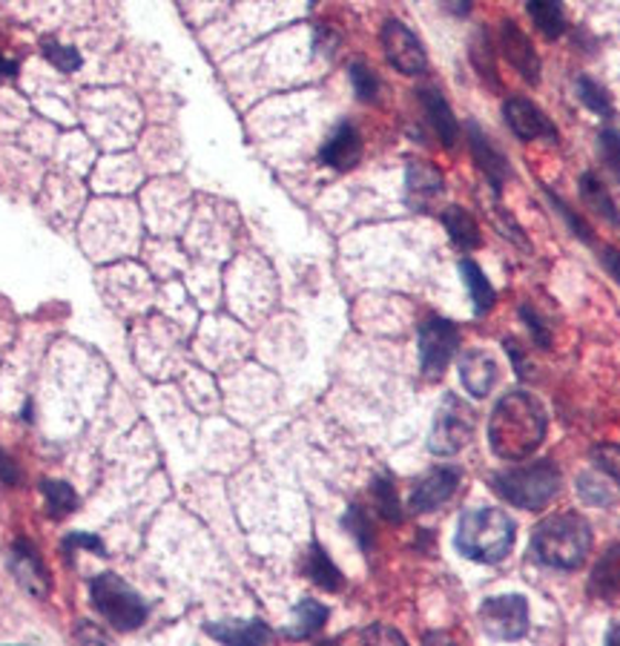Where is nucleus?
I'll return each instance as SVG.
<instances>
[{
    "label": "nucleus",
    "mask_w": 620,
    "mask_h": 646,
    "mask_svg": "<svg viewBox=\"0 0 620 646\" xmlns=\"http://www.w3.org/2000/svg\"><path fill=\"white\" fill-rule=\"evenodd\" d=\"M580 195H584L586 208L595 210L600 219H607V222L614 224V227H620L618 204H614L609 190L603 187V181H600L595 172H584V176H580Z\"/></svg>",
    "instance_id": "nucleus-25"
},
{
    "label": "nucleus",
    "mask_w": 620,
    "mask_h": 646,
    "mask_svg": "<svg viewBox=\"0 0 620 646\" xmlns=\"http://www.w3.org/2000/svg\"><path fill=\"white\" fill-rule=\"evenodd\" d=\"M592 459L600 472L607 474V477H612V480L620 486V445H614V443L598 445V448L592 452Z\"/></svg>",
    "instance_id": "nucleus-37"
},
{
    "label": "nucleus",
    "mask_w": 620,
    "mask_h": 646,
    "mask_svg": "<svg viewBox=\"0 0 620 646\" xmlns=\"http://www.w3.org/2000/svg\"><path fill=\"white\" fill-rule=\"evenodd\" d=\"M521 316H523V322H526L528 333H532V339H535L537 348H543V351H549V348H551V333H549V325L543 322V316L537 314V310L532 308V305H523Z\"/></svg>",
    "instance_id": "nucleus-38"
},
{
    "label": "nucleus",
    "mask_w": 620,
    "mask_h": 646,
    "mask_svg": "<svg viewBox=\"0 0 620 646\" xmlns=\"http://www.w3.org/2000/svg\"><path fill=\"white\" fill-rule=\"evenodd\" d=\"M503 115H506V124L514 136L521 141H535V138H549V141H557L560 133H557L555 124L549 121V115L537 107L535 100L523 98V95H512L503 104Z\"/></svg>",
    "instance_id": "nucleus-11"
},
{
    "label": "nucleus",
    "mask_w": 620,
    "mask_h": 646,
    "mask_svg": "<svg viewBox=\"0 0 620 646\" xmlns=\"http://www.w3.org/2000/svg\"><path fill=\"white\" fill-rule=\"evenodd\" d=\"M526 12L543 38L557 41L566 32L564 0H526Z\"/></svg>",
    "instance_id": "nucleus-24"
},
{
    "label": "nucleus",
    "mask_w": 620,
    "mask_h": 646,
    "mask_svg": "<svg viewBox=\"0 0 620 646\" xmlns=\"http://www.w3.org/2000/svg\"><path fill=\"white\" fill-rule=\"evenodd\" d=\"M592 552V526L578 511H560L535 526L532 554L537 563L560 572H575Z\"/></svg>",
    "instance_id": "nucleus-2"
},
{
    "label": "nucleus",
    "mask_w": 620,
    "mask_h": 646,
    "mask_svg": "<svg viewBox=\"0 0 620 646\" xmlns=\"http://www.w3.org/2000/svg\"><path fill=\"white\" fill-rule=\"evenodd\" d=\"M204 632L210 638L233 646H259L273 638L271 626L259 617H253V621H216V624H207Z\"/></svg>",
    "instance_id": "nucleus-19"
},
{
    "label": "nucleus",
    "mask_w": 620,
    "mask_h": 646,
    "mask_svg": "<svg viewBox=\"0 0 620 646\" xmlns=\"http://www.w3.org/2000/svg\"><path fill=\"white\" fill-rule=\"evenodd\" d=\"M465 129H469V147H471V158H474V165L480 167V172L485 176V181L492 184L494 195H500L503 193V187H506L508 176H512L508 158L497 150V144L485 136L477 121H469L465 124Z\"/></svg>",
    "instance_id": "nucleus-13"
},
{
    "label": "nucleus",
    "mask_w": 620,
    "mask_h": 646,
    "mask_svg": "<svg viewBox=\"0 0 620 646\" xmlns=\"http://www.w3.org/2000/svg\"><path fill=\"white\" fill-rule=\"evenodd\" d=\"M75 549H90V552H95L98 558L107 554L104 540H101L98 534H84V531H70L64 538V543H61V552L66 554V560H72V552H75Z\"/></svg>",
    "instance_id": "nucleus-36"
},
{
    "label": "nucleus",
    "mask_w": 620,
    "mask_h": 646,
    "mask_svg": "<svg viewBox=\"0 0 620 646\" xmlns=\"http://www.w3.org/2000/svg\"><path fill=\"white\" fill-rule=\"evenodd\" d=\"M460 468L454 466H437L422 477L411 491V500H408V509L413 515H428V511H437L440 506L454 497L456 486H460Z\"/></svg>",
    "instance_id": "nucleus-12"
},
{
    "label": "nucleus",
    "mask_w": 620,
    "mask_h": 646,
    "mask_svg": "<svg viewBox=\"0 0 620 646\" xmlns=\"http://www.w3.org/2000/svg\"><path fill=\"white\" fill-rule=\"evenodd\" d=\"M14 72H18V64H14V61H7V57H0V75H14Z\"/></svg>",
    "instance_id": "nucleus-47"
},
{
    "label": "nucleus",
    "mask_w": 620,
    "mask_h": 646,
    "mask_svg": "<svg viewBox=\"0 0 620 646\" xmlns=\"http://www.w3.org/2000/svg\"><path fill=\"white\" fill-rule=\"evenodd\" d=\"M477 617L488 638L521 640L528 632V601L523 595L485 597Z\"/></svg>",
    "instance_id": "nucleus-8"
},
{
    "label": "nucleus",
    "mask_w": 620,
    "mask_h": 646,
    "mask_svg": "<svg viewBox=\"0 0 620 646\" xmlns=\"http://www.w3.org/2000/svg\"><path fill=\"white\" fill-rule=\"evenodd\" d=\"M90 597H93L95 612L118 632L138 629L147 621V615H150L147 601L115 572H104L98 578H93Z\"/></svg>",
    "instance_id": "nucleus-5"
},
{
    "label": "nucleus",
    "mask_w": 620,
    "mask_h": 646,
    "mask_svg": "<svg viewBox=\"0 0 620 646\" xmlns=\"http://www.w3.org/2000/svg\"><path fill=\"white\" fill-rule=\"evenodd\" d=\"M371 497L382 520H388V523H402V502L400 495H397V486H393L391 474L382 472L374 477Z\"/></svg>",
    "instance_id": "nucleus-28"
},
{
    "label": "nucleus",
    "mask_w": 620,
    "mask_h": 646,
    "mask_svg": "<svg viewBox=\"0 0 620 646\" xmlns=\"http://www.w3.org/2000/svg\"><path fill=\"white\" fill-rule=\"evenodd\" d=\"M359 158H362V136H359L357 127L350 121L339 124L319 150L322 165L339 172L354 170L359 165Z\"/></svg>",
    "instance_id": "nucleus-16"
},
{
    "label": "nucleus",
    "mask_w": 620,
    "mask_h": 646,
    "mask_svg": "<svg viewBox=\"0 0 620 646\" xmlns=\"http://www.w3.org/2000/svg\"><path fill=\"white\" fill-rule=\"evenodd\" d=\"M549 201L557 208V213L564 215L566 222H569V227H571V233H575V236H580L584 242H592V230H589V224H586L584 219H580V215L571 213L569 204H564V201L557 199V195H551V193H549Z\"/></svg>",
    "instance_id": "nucleus-39"
},
{
    "label": "nucleus",
    "mask_w": 620,
    "mask_h": 646,
    "mask_svg": "<svg viewBox=\"0 0 620 646\" xmlns=\"http://www.w3.org/2000/svg\"><path fill=\"white\" fill-rule=\"evenodd\" d=\"M9 569H12L14 581H18V586H21L23 592H27V595H32V597H38V601H43V597H46L52 592L50 569H46V563L41 560L38 549L32 543H29L27 538H18L12 543V554H9Z\"/></svg>",
    "instance_id": "nucleus-10"
},
{
    "label": "nucleus",
    "mask_w": 620,
    "mask_h": 646,
    "mask_svg": "<svg viewBox=\"0 0 620 646\" xmlns=\"http://www.w3.org/2000/svg\"><path fill=\"white\" fill-rule=\"evenodd\" d=\"M445 193V179L428 161H408L406 167V201L417 213H428Z\"/></svg>",
    "instance_id": "nucleus-15"
},
{
    "label": "nucleus",
    "mask_w": 620,
    "mask_h": 646,
    "mask_svg": "<svg viewBox=\"0 0 620 646\" xmlns=\"http://www.w3.org/2000/svg\"><path fill=\"white\" fill-rule=\"evenodd\" d=\"M460 276H463L465 287H469V296H471V305H474V314L483 316L488 314V310L497 305V290H494V285L488 282V276L483 273V267L474 262V258L463 256L460 258Z\"/></svg>",
    "instance_id": "nucleus-22"
},
{
    "label": "nucleus",
    "mask_w": 620,
    "mask_h": 646,
    "mask_svg": "<svg viewBox=\"0 0 620 646\" xmlns=\"http://www.w3.org/2000/svg\"><path fill=\"white\" fill-rule=\"evenodd\" d=\"M497 227L503 230V236H506V239H512L514 244H521L523 251H528V242H526V236H523L521 224L514 222V219H512V213H508V210L497 208Z\"/></svg>",
    "instance_id": "nucleus-40"
},
{
    "label": "nucleus",
    "mask_w": 620,
    "mask_h": 646,
    "mask_svg": "<svg viewBox=\"0 0 620 646\" xmlns=\"http://www.w3.org/2000/svg\"><path fill=\"white\" fill-rule=\"evenodd\" d=\"M560 468L551 459H537L526 466H512L492 474V488L508 506L523 511L546 509L560 495Z\"/></svg>",
    "instance_id": "nucleus-4"
},
{
    "label": "nucleus",
    "mask_w": 620,
    "mask_h": 646,
    "mask_svg": "<svg viewBox=\"0 0 620 646\" xmlns=\"http://www.w3.org/2000/svg\"><path fill=\"white\" fill-rule=\"evenodd\" d=\"M578 98L584 100L586 107L592 109L595 115H600V118H612V115H614V107H612V98H609V93L598 84V81L589 78V75H580V78H578Z\"/></svg>",
    "instance_id": "nucleus-30"
},
{
    "label": "nucleus",
    "mask_w": 620,
    "mask_h": 646,
    "mask_svg": "<svg viewBox=\"0 0 620 646\" xmlns=\"http://www.w3.org/2000/svg\"><path fill=\"white\" fill-rule=\"evenodd\" d=\"M503 348H506V351H508V357L514 359V368H517V373H521V377H526V373L532 371V368H528V366H526V359H523L521 345L514 342V339H506V342H503Z\"/></svg>",
    "instance_id": "nucleus-42"
},
{
    "label": "nucleus",
    "mask_w": 620,
    "mask_h": 646,
    "mask_svg": "<svg viewBox=\"0 0 620 646\" xmlns=\"http://www.w3.org/2000/svg\"><path fill=\"white\" fill-rule=\"evenodd\" d=\"M348 75H350V86H354V93H357L359 100H365V104H374V100L379 98L377 72L365 64V61H354L348 70Z\"/></svg>",
    "instance_id": "nucleus-32"
},
{
    "label": "nucleus",
    "mask_w": 620,
    "mask_h": 646,
    "mask_svg": "<svg viewBox=\"0 0 620 646\" xmlns=\"http://www.w3.org/2000/svg\"><path fill=\"white\" fill-rule=\"evenodd\" d=\"M379 41H382L388 64L400 72V75H422V72L428 70L425 46H422L420 38L413 35L411 29L402 21H397V18H388V21L382 23Z\"/></svg>",
    "instance_id": "nucleus-9"
},
{
    "label": "nucleus",
    "mask_w": 620,
    "mask_h": 646,
    "mask_svg": "<svg viewBox=\"0 0 620 646\" xmlns=\"http://www.w3.org/2000/svg\"><path fill=\"white\" fill-rule=\"evenodd\" d=\"M603 265H607V271L612 273L614 282L620 285V251H614V247H607V251H603Z\"/></svg>",
    "instance_id": "nucleus-45"
},
{
    "label": "nucleus",
    "mask_w": 620,
    "mask_h": 646,
    "mask_svg": "<svg viewBox=\"0 0 620 646\" xmlns=\"http://www.w3.org/2000/svg\"><path fill=\"white\" fill-rule=\"evenodd\" d=\"M469 55H471V64H474V70H477L480 78L497 89L500 78H497V61H494V38L488 35L485 29H477V35L471 38Z\"/></svg>",
    "instance_id": "nucleus-27"
},
{
    "label": "nucleus",
    "mask_w": 620,
    "mask_h": 646,
    "mask_svg": "<svg viewBox=\"0 0 620 646\" xmlns=\"http://www.w3.org/2000/svg\"><path fill=\"white\" fill-rule=\"evenodd\" d=\"M43 55L55 66L57 72H78L81 70V52L72 50V46H64V43H43Z\"/></svg>",
    "instance_id": "nucleus-34"
},
{
    "label": "nucleus",
    "mask_w": 620,
    "mask_h": 646,
    "mask_svg": "<svg viewBox=\"0 0 620 646\" xmlns=\"http://www.w3.org/2000/svg\"><path fill=\"white\" fill-rule=\"evenodd\" d=\"M0 483H3V486H18V483H21L18 463H14L3 448H0Z\"/></svg>",
    "instance_id": "nucleus-41"
},
{
    "label": "nucleus",
    "mask_w": 620,
    "mask_h": 646,
    "mask_svg": "<svg viewBox=\"0 0 620 646\" xmlns=\"http://www.w3.org/2000/svg\"><path fill=\"white\" fill-rule=\"evenodd\" d=\"M343 526L350 531V538L357 540L362 552H371L374 526H371V517H368V511H365L362 506H359V502H354V506H350V509L345 511Z\"/></svg>",
    "instance_id": "nucleus-31"
},
{
    "label": "nucleus",
    "mask_w": 620,
    "mask_h": 646,
    "mask_svg": "<svg viewBox=\"0 0 620 646\" xmlns=\"http://www.w3.org/2000/svg\"><path fill=\"white\" fill-rule=\"evenodd\" d=\"M549 416L537 396L528 391H508L494 405L488 420V445L500 459L521 463L537 452L546 440Z\"/></svg>",
    "instance_id": "nucleus-1"
},
{
    "label": "nucleus",
    "mask_w": 620,
    "mask_h": 646,
    "mask_svg": "<svg viewBox=\"0 0 620 646\" xmlns=\"http://www.w3.org/2000/svg\"><path fill=\"white\" fill-rule=\"evenodd\" d=\"M302 572H305L307 581L316 583V586L325 589V592H339V589L345 586V578L343 572H339V566H336L334 560H330V554L325 552V546L316 543V540L307 546L305 560H302Z\"/></svg>",
    "instance_id": "nucleus-21"
},
{
    "label": "nucleus",
    "mask_w": 620,
    "mask_h": 646,
    "mask_svg": "<svg viewBox=\"0 0 620 646\" xmlns=\"http://www.w3.org/2000/svg\"><path fill=\"white\" fill-rule=\"evenodd\" d=\"M314 3H316V0H311V7H314Z\"/></svg>",
    "instance_id": "nucleus-49"
},
{
    "label": "nucleus",
    "mask_w": 620,
    "mask_h": 646,
    "mask_svg": "<svg viewBox=\"0 0 620 646\" xmlns=\"http://www.w3.org/2000/svg\"><path fill=\"white\" fill-rule=\"evenodd\" d=\"M514 538H517V526L508 511L480 506L460 517L454 543L463 558L485 563V566H497L514 549Z\"/></svg>",
    "instance_id": "nucleus-3"
},
{
    "label": "nucleus",
    "mask_w": 620,
    "mask_h": 646,
    "mask_svg": "<svg viewBox=\"0 0 620 646\" xmlns=\"http://www.w3.org/2000/svg\"><path fill=\"white\" fill-rule=\"evenodd\" d=\"M474 428H477V414L469 402L460 400L456 394H445L434 414L431 434H428V452L437 457H451V454L463 452L474 437Z\"/></svg>",
    "instance_id": "nucleus-6"
},
{
    "label": "nucleus",
    "mask_w": 620,
    "mask_h": 646,
    "mask_svg": "<svg viewBox=\"0 0 620 646\" xmlns=\"http://www.w3.org/2000/svg\"><path fill=\"white\" fill-rule=\"evenodd\" d=\"M75 638L78 640H107L109 635H104V632H95L90 621H81L78 629H75Z\"/></svg>",
    "instance_id": "nucleus-44"
},
{
    "label": "nucleus",
    "mask_w": 620,
    "mask_h": 646,
    "mask_svg": "<svg viewBox=\"0 0 620 646\" xmlns=\"http://www.w3.org/2000/svg\"><path fill=\"white\" fill-rule=\"evenodd\" d=\"M589 595L603 603L620 601V543L609 546L595 563L592 578H589Z\"/></svg>",
    "instance_id": "nucleus-20"
},
{
    "label": "nucleus",
    "mask_w": 620,
    "mask_h": 646,
    "mask_svg": "<svg viewBox=\"0 0 620 646\" xmlns=\"http://www.w3.org/2000/svg\"><path fill=\"white\" fill-rule=\"evenodd\" d=\"M500 50L506 55L508 64L514 66V72L521 75L528 84H540V55L535 52L528 35L514 21L500 23Z\"/></svg>",
    "instance_id": "nucleus-14"
},
{
    "label": "nucleus",
    "mask_w": 620,
    "mask_h": 646,
    "mask_svg": "<svg viewBox=\"0 0 620 646\" xmlns=\"http://www.w3.org/2000/svg\"><path fill=\"white\" fill-rule=\"evenodd\" d=\"M578 495L584 497L589 506H600V509H607V506L614 502V491L607 486V480H600L598 474H580Z\"/></svg>",
    "instance_id": "nucleus-33"
},
{
    "label": "nucleus",
    "mask_w": 620,
    "mask_h": 646,
    "mask_svg": "<svg viewBox=\"0 0 620 646\" xmlns=\"http://www.w3.org/2000/svg\"><path fill=\"white\" fill-rule=\"evenodd\" d=\"M420 104L422 113H425L428 124L437 133V138L442 141V147H454L460 141V121L454 118V109L449 107V100L442 98V93L437 86H422L420 93Z\"/></svg>",
    "instance_id": "nucleus-18"
},
{
    "label": "nucleus",
    "mask_w": 620,
    "mask_h": 646,
    "mask_svg": "<svg viewBox=\"0 0 620 646\" xmlns=\"http://www.w3.org/2000/svg\"><path fill=\"white\" fill-rule=\"evenodd\" d=\"M460 348V328L445 316H428L420 325V368L428 380L445 373Z\"/></svg>",
    "instance_id": "nucleus-7"
},
{
    "label": "nucleus",
    "mask_w": 620,
    "mask_h": 646,
    "mask_svg": "<svg viewBox=\"0 0 620 646\" xmlns=\"http://www.w3.org/2000/svg\"><path fill=\"white\" fill-rule=\"evenodd\" d=\"M442 224H445V233L451 236V242L460 247L463 253L477 251L483 244V233H480V224L474 222V215L463 208H445L442 210Z\"/></svg>",
    "instance_id": "nucleus-23"
},
{
    "label": "nucleus",
    "mask_w": 620,
    "mask_h": 646,
    "mask_svg": "<svg viewBox=\"0 0 620 646\" xmlns=\"http://www.w3.org/2000/svg\"><path fill=\"white\" fill-rule=\"evenodd\" d=\"M365 638H382V640H402V635H397V632H391V629H382V626H377V629H368V632H365Z\"/></svg>",
    "instance_id": "nucleus-46"
},
{
    "label": "nucleus",
    "mask_w": 620,
    "mask_h": 646,
    "mask_svg": "<svg viewBox=\"0 0 620 646\" xmlns=\"http://www.w3.org/2000/svg\"><path fill=\"white\" fill-rule=\"evenodd\" d=\"M456 368H460V382H463V388L471 396H477V400L492 394L494 385H497L500 380L497 362H494L492 353H485L483 348H469V351L460 357V366Z\"/></svg>",
    "instance_id": "nucleus-17"
},
{
    "label": "nucleus",
    "mask_w": 620,
    "mask_h": 646,
    "mask_svg": "<svg viewBox=\"0 0 620 646\" xmlns=\"http://www.w3.org/2000/svg\"><path fill=\"white\" fill-rule=\"evenodd\" d=\"M328 615L330 612L325 603L314 601V597H302V601L296 603V624H293V629H287V635L296 640L314 638L316 632L328 624Z\"/></svg>",
    "instance_id": "nucleus-26"
},
{
    "label": "nucleus",
    "mask_w": 620,
    "mask_h": 646,
    "mask_svg": "<svg viewBox=\"0 0 620 646\" xmlns=\"http://www.w3.org/2000/svg\"><path fill=\"white\" fill-rule=\"evenodd\" d=\"M598 147H600V158L607 161L609 170L614 172V179L620 181V129H614V127L600 129Z\"/></svg>",
    "instance_id": "nucleus-35"
},
{
    "label": "nucleus",
    "mask_w": 620,
    "mask_h": 646,
    "mask_svg": "<svg viewBox=\"0 0 620 646\" xmlns=\"http://www.w3.org/2000/svg\"><path fill=\"white\" fill-rule=\"evenodd\" d=\"M442 9L449 14H454V18H465V14L471 12V7H474V0H440Z\"/></svg>",
    "instance_id": "nucleus-43"
},
{
    "label": "nucleus",
    "mask_w": 620,
    "mask_h": 646,
    "mask_svg": "<svg viewBox=\"0 0 620 646\" xmlns=\"http://www.w3.org/2000/svg\"><path fill=\"white\" fill-rule=\"evenodd\" d=\"M41 495L46 500V515L52 520H64L78 509V495L75 488L64 480H41Z\"/></svg>",
    "instance_id": "nucleus-29"
},
{
    "label": "nucleus",
    "mask_w": 620,
    "mask_h": 646,
    "mask_svg": "<svg viewBox=\"0 0 620 646\" xmlns=\"http://www.w3.org/2000/svg\"><path fill=\"white\" fill-rule=\"evenodd\" d=\"M607 644H620V626H614L612 632L607 635Z\"/></svg>",
    "instance_id": "nucleus-48"
}]
</instances>
